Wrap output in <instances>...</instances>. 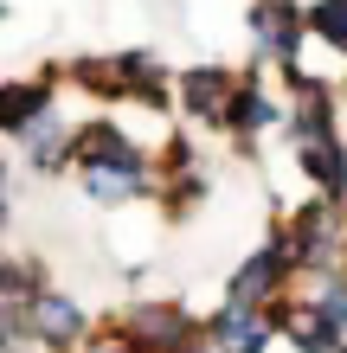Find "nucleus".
<instances>
[{
	"instance_id": "f257e3e1",
	"label": "nucleus",
	"mask_w": 347,
	"mask_h": 353,
	"mask_svg": "<svg viewBox=\"0 0 347 353\" xmlns=\"http://www.w3.org/2000/svg\"><path fill=\"white\" fill-rule=\"evenodd\" d=\"M46 110H52V90L46 84H13L7 97H0V122H7L13 135H32L39 122H46Z\"/></svg>"
},
{
	"instance_id": "9b49d317",
	"label": "nucleus",
	"mask_w": 347,
	"mask_h": 353,
	"mask_svg": "<svg viewBox=\"0 0 347 353\" xmlns=\"http://www.w3.org/2000/svg\"><path fill=\"white\" fill-rule=\"evenodd\" d=\"M168 353H193V347H168Z\"/></svg>"
},
{
	"instance_id": "f03ea898",
	"label": "nucleus",
	"mask_w": 347,
	"mask_h": 353,
	"mask_svg": "<svg viewBox=\"0 0 347 353\" xmlns=\"http://www.w3.org/2000/svg\"><path fill=\"white\" fill-rule=\"evenodd\" d=\"M212 334H219V347L226 353H264V341H270V321H257L251 308H226V315L212 321Z\"/></svg>"
},
{
	"instance_id": "6e6552de",
	"label": "nucleus",
	"mask_w": 347,
	"mask_h": 353,
	"mask_svg": "<svg viewBox=\"0 0 347 353\" xmlns=\"http://www.w3.org/2000/svg\"><path fill=\"white\" fill-rule=\"evenodd\" d=\"M309 26L328 39V46H341V52H347V0H321V7L309 13Z\"/></svg>"
},
{
	"instance_id": "9d476101",
	"label": "nucleus",
	"mask_w": 347,
	"mask_h": 353,
	"mask_svg": "<svg viewBox=\"0 0 347 353\" xmlns=\"http://www.w3.org/2000/svg\"><path fill=\"white\" fill-rule=\"evenodd\" d=\"M97 353H129V347H97Z\"/></svg>"
},
{
	"instance_id": "0eeeda50",
	"label": "nucleus",
	"mask_w": 347,
	"mask_h": 353,
	"mask_svg": "<svg viewBox=\"0 0 347 353\" xmlns=\"http://www.w3.org/2000/svg\"><path fill=\"white\" fill-rule=\"evenodd\" d=\"M302 168H309L321 186H347V168H341V154H335L328 135H321V141H302Z\"/></svg>"
},
{
	"instance_id": "39448f33",
	"label": "nucleus",
	"mask_w": 347,
	"mask_h": 353,
	"mask_svg": "<svg viewBox=\"0 0 347 353\" xmlns=\"http://www.w3.org/2000/svg\"><path fill=\"white\" fill-rule=\"evenodd\" d=\"M232 84H226V71H193L187 77V110L193 116H232Z\"/></svg>"
},
{
	"instance_id": "20e7f679",
	"label": "nucleus",
	"mask_w": 347,
	"mask_h": 353,
	"mask_svg": "<svg viewBox=\"0 0 347 353\" xmlns=\"http://www.w3.org/2000/svg\"><path fill=\"white\" fill-rule=\"evenodd\" d=\"M251 32H257V46H264V52H277V58H290V52H296V13L283 7V0H270V7H257V13H251Z\"/></svg>"
},
{
	"instance_id": "423d86ee",
	"label": "nucleus",
	"mask_w": 347,
	"mask_h": 353,
	"mask_svg": "<svg viewBox=\"0 0 347 353\" xmlns=\"http://www.w3.org/2000/svg\"><path fill=\"white\" fill-rule=\"evenodd\" d=\"M32 315H39V334H46L52 347H65V341H77V334H84V315H77L71 302H58V296H46V302L32 308Z\"/></svg>"
},
{
	"instance_id": "7ed1b4c3",
	"label": "nucleus",
	"mask_w": 347,
	"mask_h": 353,
	"mask_svg": "<svg viewBox=\"0 0 347 353\" xmlns=\"http://www.w3.org/2000/svg\"><path fill=\"white\" fill-rule=\"evenodd\" d=\"M290 257H296V251H283V244H270L264 257H251V270H238V276H232V302L244 308L251 296H270V283L290 270Z\"/></svg>"
},
{
	"instance_id": "1a4fd4ad",
	"label": "nucleus",
	"mask_w": 347,
	"mask_h": 353,
	"mask_svg": "<svg viewBox=\"0 0 347 353\" xmlns=\"http://www.w3.org/2000/svg\"><path fill=\"white\" fill-rule=\"evenodd\" d=\"M232 122H238V129H264V122H277V110H270V97L238 90V103H232Z\"/></svg>"
}]
</instances>
